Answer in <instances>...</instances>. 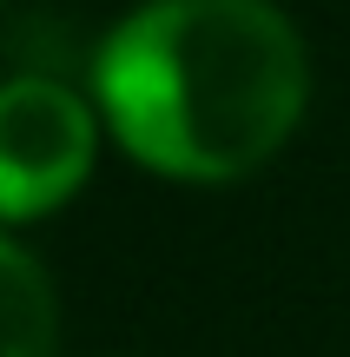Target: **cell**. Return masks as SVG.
I'll use <instances>...</instances> for the list:
<instances>
[{
	"label": "cell",
	"mask_w": 350,
	"mask_h": 357,
	"mask_svg": "<svg viewBox=\"0 0 350 357\" xmlns=\"http://www.w3.org/2000/svg\"><path fill=\"white\" fill-rule=\"evenodd\" d=\"M93 172V113L53 79L0 86V218H40Z\"/></svg>",
	"instance_id": "7a4b0ae2"
},
{
	"label": "cell",
	"mask_w": 350,
	"mask_h": 357,
	"mask_svg": "<svg viewBox=\"0 0 350 357\" xmlns=\"http://www.w3.org/2000/svg\"><path fill=\"white\" fill-rule=\"evenodd\" d=\"M53 337H60V311L47 271L0 238V357H53Z\"/></svg>",
	"instance_id": "3957f363"
},
{
	"label": "cell",
	"mask_w": 350,
	"mask_h": 357,
	"mask_svg": "<svg viewBox=\"0 0 350 357\" xmlns=\"http://www.w3.org/2000/svg\"><path fill=\"white\" fill-rule=\"evenodd\" d=\"M119 146L166 178H245L298 132L311 66L271 0H145L93 66Z\"/></svg>",
	"instance_id": "6da1fadb"
}]
</instances>
